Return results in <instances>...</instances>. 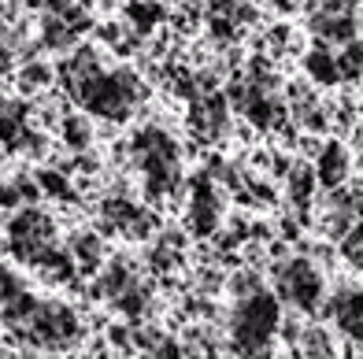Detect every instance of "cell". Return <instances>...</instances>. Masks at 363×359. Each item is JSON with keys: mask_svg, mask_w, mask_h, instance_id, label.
<instances>
[{"mask_svg": "<svg viewBox=\"0 0 363 359\" xmlns=\"http://www.w3.org/2000/svg\"><path fill=\"white\" fill-rule=\"evenodd\" d=\"M278 315H282V304H278L274 292H267V289L238 300L226 312L230 352L238 359H271V337L278 330Z\"/></svg>", "mask_w": 363, "mask_h": 359, "instance_id": "obj_1", "label": "cell"}, {"mask_svg": "<svg viewBox=\"0 0 363 359\" xmlns=\"http://www.w3.org/2000/svg\"><path fill=\"white\" fill-rule=\"evenodd\" d=\"M315 167V186L319 189H337L349 182V167H352V156H349V144H341V141H326L323 144V152L319 159L311 163Z\"/></svg>", "mask_w": 363, "mask_h": 359, "instance_id": "obj_2", "label": "cell"}, {"mask_svg": "<svg viewBox=\"0 0 363 359\" xmlns=\"http://www.w3.org/2000/svg\"><path fill=\"white\" fill-rule=\"evenodd\" d=\"M301 74L311 81L315 89H337L341 81H337V71H334V52L330 48H323V45H311L308 52L301 56Z\"/></svg>", "mask_w": 363, "mask_h": 359, "instance_id": "obj_3", "label": "cell"}, {"mask_svg": "<svg viewBox=\"0 0 363 359\" xmlns=\"http://www.w3.org/2000/svg\"><path fill=\"white\" fill-rule=\"evenodd\" d=\"M93 115H86V111H67V115L60 119V141L67 144V152L78 156V152H86L89 144H93Z\"/></svg>", "mask_w": 363, "mask_h": 359, "instance_id": "obj_4", "label": "cell"}, {"mask_svg": "<svg viewBox=\"0 0 363 359\" xmlns=\"http://www.w3.org/2000/svg\"><path fill=\"white\" fill-rule=\"evenodd\" d=\"M34 182H38V189H41V197H56V200H67V204L78 200L74 189H71V178L60 174V171H52V167L34 171Z\"/></svg>", "mask_w": 363, "mask_h": 359, "instance_id": "obj_5", "label": "cell"}, {"mask_svg": "<svg viewBox=\"0 0 363 359\" xmlns=\"http://www.w3.org/2000/svg\"><path fill=\"white\" fill-rule=\"evenodd\" d=\"M359 63H363V41H349L334 52V71H337V81H359Z\"/></svg>", "mask_w": 363, "mask_h": 359, "instance_id": "obj_6", "label": "cell"}, {"mask_svg": "<svg viewBox=\"0 0 363 359\" xmlns=\"http://www.w3.org/2000/svg\"><path fill=\"white\" fill-rule=\"evenodd\" d=\"M223 285H226V292H230L234 300H245V297H252V292H259V289H263V278H259V274H256L252 267H241L238 274H230V278H226Z\"/></svg>", "mask_w": 363, "mask_h": 359, "instance_id": "obj_7", "label": "cell"}, {"mask_svg": "<svg viewBox=\"0 0 363 359\" xmlns=\"http://www.w3.org/2000/svg\"><path fill=\"white\" fill-rule=\"evenodd\" d=\"M337 252L345 263H352V270H359V226H352L345 237H337Z\"/></svg>", "mask_w": 363, "mask_h": 359, "instance_id": "obj_8", "label": "cell"}, {"mask_svg": "<svg viewBox=\"0 0 363 359\" xmlns=\"http://www.w3.org/2000/svg\"><path fill=\"white\" fill-rule=\"evenodd\" d=\"M323 144H326V141H323V137H315V134H301V137L293 141V152L301 156L304 163H315V159H319V152H323Z\"/></svg>", "mask_w": 363, "mask_h": 359, "instance_id": "obj_9", "label": "cell"}, {"mask_svg": "<svg viewBox=\"0 0 363 359\" xmlns=\"http://www.w3.org/2000/svg\"><path fill=\"white\" fill-rule=\"evenodd\" d=\"M0 207L4 211H19L23 207V200H19V193H15L11 182H0Z\"/></svg>", "mask_w": 363, "mask_h": 359, "instance_id": "obj_10", "label": "cell"}, {"mask_svg": "<svg viewBox=\"0 0 363 359\" xmlns=\"http://www.w3.org/2000/svg\"><path fill=\"white\" fill-rule=\"evenodd\" d=\"M19 359H41L38 352H26V355H19Z\"/></svg>", "mask_w": 363, "mask_h": 359, "instance_id": "obj_11", "label": "cell"}, {"mask_svg": "<svg viewBox=\"0 0 363 359\" xmlns=\"http://www.w3.org/2000/svg\"><path fill=\"white\" fill-rule=\"evenodd\" d=\"M163 4H167V8H178V4H182V0H163Z\"/></svg>", "mask_w": 363, "mask_h": 359, "instance_id": "obj_12", "label": "cell"}]
</instances>
